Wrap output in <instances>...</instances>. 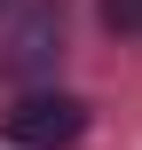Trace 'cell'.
<instances>
[{
  "label": "cell",
  "mask_w": 142,
  "mask_h": 150,
  "mask_svg": "<svg viewBox=\"0 0 142 150\" xmlns=\"http://www.w3.org/2000/svg\"><path fill=\"white\" fill-rule=\"evenodd\" d=\"M8 134L32 142V150H63V142L87 134V103H79V95H24V103L8 111Z\"/></svg>",
  "instance_id": "cell-1"
},
{
  "label": "cell",
  "mask_w": 142,
  "mask_h": 150,
  "mask_svg": "<svg viewBox=\"0 0 142 150\" xmlns=\"http://www.w3.org/2000/svg\"><path fill=\"white\" fill-rule=\"evenodd\" d=\"M103 24L111 32H142V0H103Z\"/></svg>",
  "instance_id": "cell-2"
}]
</instances>
